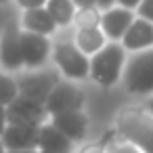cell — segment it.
Returning <instances> with one entry per match:
<instances>
[{"label":"cell","instance_id":"3957f363","mask_svg":"<svg viewBox=\"0 0 153 153\" xmlns=\"http://www.w3.org/2000/svg\"><path fill=\"white\" fill-rule=\"evenodd\" d=\"M126 90L132 94H153V46L132 53L124 69Z\"/></svg>","mask_w":153,"mask_h":153},{"label":"cell","instance_id":"4fadbf2b","mask_svg":"<svg viewBox=\"0 0 153 153\" xmlns=\"http://www.w3.org/2000/svg\"><path fill=\"white\" fill-rule=\"evenodd\" d=\"M124 48L132 51V53H140L153 46V23L145 21V19H134V23L130 25V30L126 32L124 40H122Z\"/></svg>","mask_w":153,"mask_h":153},{"label":"cell","instance_id":"4dcf8cb0","mask_svg":"<svg viewBox=\"0 0 153 153\" xmlns=\"http://www.w3.org/2000/svg\"><path fill=\"white\" fill-rule=\"evenodd\" d=\"M38 153H55V151H38Z\"/></svg>","mask_w":153,"mask_h":153},{"label":"cell","instance_id":"2e32d148","mask_svg":"<svg viewBox=\"0 0 153 153\" xmlns=\"http://www.w3.org/2000/svg\"><path fill=\"white\" fill-rule=\"evenodd\" d=\"M105 32L101 27H92V30H78L76 34V46L84 53V55H97L101 48H105Z\"/></svg>","mask_w":153,"mask_h":153},{"label":"cell","instance_id":"ba28073f","mask_svg":"<svg viewBox=\"0 0 153 153\" xmlns=\"http://www.w3.org/2000/svg\"><path fill=\"white\" fill-rule=\"evenodd\" d=\"M0 65L15 71L25 65L21 48V32L17 25H9L0 38Z\"/></svg>","mask_w":153,"mask_h":153},{"label":"cell","instance_id":"1f68e13d","mask_svg":"<svg viewBox=\"0 0 153 153\" xmlns=\"http://www.w3.org/2000/svg\"><path fill=\"white\" fill-rule=\"evenodd\" d=\"M4 2H7V0H0V4H4Z\"/></svg>","mask_w":153,"mask_h":153},{"label":"cell","instance_id":"484cf974","mask_svg":"<svg viewBox=\"0 0 153 153\" xmlns=\"http://www.w3.org/2000/svg\"><path fill=\"white\" fill-rule=\"evenodd\" d=\"M74 4L78 9H90V7H97V0H74Z\"/></svg>","mask_w":153,"mask_h":153},{"label":"cell","instance_id":"4316f807","mask_svg":"<svg viewBox=\"0 0 153 153\" xmlns=\"http://www.w3.org/2000/svg\"><path fill=\"white\" fill-rule=\"evenodd\" d=\"M113 4H115V0H97V7L101 11H109V9H113Z\"/></svg>","mask_w":153,"mask_h":153},{"label":"cell","instance_id":"ffe728a7","mask_svg":"<svg viewBox=\"0 0 153 153\" xmlns=\"http://www.w3.org/2000/svg\"><path fill=\"white\" fill-rule=\"evenodd\" d=\"M107 153H143V151L138 147H134L132 143H128L126 138H122V140L111 143L109 149H107Z\"/></svg>","mask_w":153,"mask_h":153},{"label":"cell","instance_id":"8992f818","mask_svg":"<svg viewBox=\"0 0 153 153\" xmlns=\"http://www.w3.org/2000/svg\"><path fill=\"white\" fill-rule=\"evenodd\" d=\"M82 103H84V92L78 86H74L71 82H59L46 101V113L57 115L63 111H74L80 109Z\"/></svg>","mask_w":153,"mask_h":153},{"label":"cell","instance_id":"7a4b0ae2","mask_svg":"<svg viewBox=\"0 0 153 153\" xmlns=\"http://www.w3.org/2000/svg\"><path fill=\"white\" fill-rule=\"evenodd\" d=\"M126 69V48L120 42H111L90 59V76L101 86H111Z\"/></svg>","mask_w":153,"mask_h":153},{"label":"cell","instance_id":"30bf717a","mask_svg":"<svg viewBox=\"0 0 153 153\" xmlns=\"http://www.w3.org/2000/svg\"><path fill=\"white\" fill-rule=\"evenodd\" d=\"M132 23H134L132 11L124 9V7H115V9H109V11L103 13L101 30L105 32V36L111 42H117V40H124V36H126V32L130 30Z\"/></svg>","mask_w":153,"mask_h":153},{"label":"cell","instance_id":"603a6c76","mask_svg":"<svg viewBox=\"0 0 153 153\" xmlns=\"http://www.w3.org/2000/svg\"><path fill=\"white\" fill-rule=\"evenodd\" d=\"M9 126V115H7V107L4 105H0V138H2L4 130Z\"/></svg>","mask_w":153,"mask_h":153},{"label":"cell","instance_id":"44dd1931","mask_svg":"<svg viewBox=\"0 0 153 153\" xmlns=\"http://www.w3.org/2000/svg\"><path fill=\"white\" fill-rule=\"evenodd\" d=\"M136 11H138V17H140V19L153 23V0H143L140 7H138Z\"/></svg>","mask_w":153,"mask_h":153},{"label":"cell","instance_id":"277c9868","mask_svg":"<svg viewBox=\"0 0 153 153\" xmlns=\"http://www.w3.org/2000/svg\"><path fill=\"white\" fill-rule=\"evenodd\" d=\"M53 57H55V63L59 65V69L71 80H84L90 74V61L74 44H67V42L57 44L53 48Z\"/></svg>","mask_w":153,"mask_h":153},{"label":"cell","instance_id":"9c48e42d","mask_svg":"<svg viewBox=\"0 0 153 153\" xmlns=\"http://www.w3.org/2000/svg\"><path fill=\"white\" fill-rule=\"evenodd\" d=\"M38 134H40V126L9 124L0 140H2V145L13 153V151H23V149L38 147Z\"/></svg>","mask_w":153,"mask_h":153},{"label":"cell","instance_id":"83f0119b","mask_svg":"<svg viewBox=\"0 0 153 153\" xmlns=\"http://www.w3.org/2000/svg\"><path fill=\"white\" fill-rule=\"evenodd\" d=\"M147 109H149V111H151V113H153V97H151V99H149V103H147Z\"/></svg>","mask_w":153,"mask_h":153},{"label":"cell","instance_id":"f1b7e54d","mask_svg":"<svg viewBox=\"0 0 153 153\" xmlns=\"http://www.w3.org/2000/svg\"><path fill=\"white\" fill-rule=\"evenodd\" d=\"M13 153H36L34 149H23V151H13Z\"/></svg>","mask_w":153,"mask_h":153},{"label":"cell","instance_id":"8fae6325","mask_svg":"<svg viewBox=\"0 0 153 153\" xmlns=\"http://www.w3.org/2000/svg\"><path fill=\"white\" fill-rule=\"evenodd\" d=\"M21 48H23V61L27 67H40L48 53H51V42L42 34L34 32H21Z\"/></svg>","mask_w":153,"mask_h":153},{"label":"cell","instance_id":"f546056e","mask_svg":"<svg viewBox=\"0 0 153 153\" xmlns=\"http://www.w3.org/2000/svg\"><path fill=\"white\" fill-rule=\"evenodd\" d=\"M4 149H7V147L2 145V140H0V153H4Z\"/></svg>","mask_w":153,"mask_h":153},{"label":"cell","instance_id":"9a60e30c","mask_svg":"<svg viewBox=\"0 0 153 153\" xmlns=\"http://www.w3.org/2000/svg\"><path fill=\"white\" fill-rule=\"evenodd\" d=\"M23 27H25V32L51 36V34L57 30V23H55V19L51 17V13H48L46 7H44V9L25 11V15H23Z\"/></svg>","mask_w":153,"mask_h":153},{"label":"cell","instance_id":"7c38bea8","mask_svg":"<svg viewBox=\"0 0 153 153\" xmlns=\"http://www.w3.org/2000/svg\"><path fill=\"white\" fill-rule=\"evenodd\" d=\"M53 126L57 130H61L71 143L74 140H82L86 136V128H88V117L82 109H74V111H63L53 115Z\"/></svg>","mask_w":153,"mask_h":153},{"label":"cell","instance_id":"6da1fadb","mask_svg":"<svg viewBox=\"0 0 153 153\" xmlns=\"http://www.w3.org/2000/svg\"><path fill=\"white\" fill-rule=\"evenodd\" d=\"M117 132L143 153H153V113L149 109H122L117 115Z\"/></svg>","mask_w":153,"mask_h":153},{"label":"cell","instance_id":"cb8c5ba5","mask_svg":"<svg viewBox=\"0 0 153 153\" xmlns=\"http://www.w3.org/2000/svg\"><path fill=\"white\" fill-rule=\"evenodd\" d=\"M80 153H105V149H103V145H99V143H92V145H86Z\"/></svg>","mask_w":153,"mask_h":153},{"label":"cell","instance_id":"5b68a950","mask_svg":"<svg viewBox=\"0 0 153 153\" xmlns=\"http://www.w3.org/2000/svg\"><path fill=\"white\" fill-rule=\"evenodd\" d=\"M19 82V94L21 97H27L36 103H42L46 107V101L48 97L53 94V90L57 88L59 84V76L55 71H34V74H27L23 78L17 80Z\"/></svg>","mask_w":153,"mask_h":153},{"label":"cell","instance_id":"d4e9b609","mask_svg":"<svg viewBox=\"0 0 153 153\" xmlns=\"http://www.w3.org/2000/svg\"><path fill=\"white\" fill-rule=\"evenodd\" d=\"M117 2H120V7H124V9H138L140 7V2H143V0H117Z\"/></svg>","mask_w":153,"mask_h":153},{"label":"cell","instance_id":"ac0fdd59","mask_svg":"<svg viewBox=\"0 0 153 153\" xmlns=\"http://www.w3.org/2000/svg\"><path fill=\"white\" fill-rule=\"evenodd\" d=\"M17 97H19V82H15L7 74H0V105L9 107Z\"/></svg>","mask_w":153,"mask_h":153},{"label":"cell","instance_id":"d6986e66","mask_svg":"<svg viewBox=\"0 0 153 153\" xmlns=\"http://www.w3.org/2000/svg\"><path fill=\"white\" fill-rule=\"evenodd\" d=\"M103 15L99 13V7H90V9H78L76 13V23H78V30H92V27H99Z\"/></svg>","mask_w":153,"mask_h":153},{"label":"cell","instance_id":"e0dca14e","mask_svg":"<svg viewBox=\"0 0 153 153\" xmlns=\"http://www.w3.org/2000/svg\"><path fill=\"white\" fill-rule=\"evenodd\" d=\"M46 11L51 13V17L55 19L57 25H69L71 21H76V4H74V0H48Z\"/></svg>","mask_w":153,"mask_h":153},{"label":"cell","instance_id":"5bb4252c","mask_svg":"<svg viewBox=\"0 0 153 153\" xmlns=\"http://www.w3.org/2000/svg\"><path fill=\"white\" fill-rule=\"evenodd\" d=\"M71 147V140L57 130L53 124H44L40 126V134H38V149L40 151H55V153H67Z\"/></svg>","mask_w":153,"mask_h":153},{"label":"cell","instance_id":"7402d4cb","mask_svg":"<svg viewBox=\"0 0 153 153\" xmlns=\"http://www.w3.org/2000/svg\"><path fill=\"white\" fill-rule=\"evenodd\" d=\"M48 0H17V4L23 7L25 11H32V9H44Z\"/></svg>","mask_w":153,"mask_h":153},{"label":"cell","instance_id":"52a82bcc","mask_svg":"<svg viewBox=\"0 0 153 153\" xmlns=\"http://www.w3.org/2000/svg\"><path fill=\"white\" fill-rule=\"evenodd\" d=\"M46 113V107L42 103H36L27 97H17L9 107H7V115H9V124H23V126H38L42 122Z\"/></svg>","mask_w":153,"mask_h":153}]
</instances>
